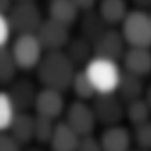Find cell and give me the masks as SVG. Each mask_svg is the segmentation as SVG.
Wrapping results in <instances>:
<instances>
[{"mask_svg": "<svg viewBox=\"0 0 151 151\" xmlns=\"http://www.w3.org/2000/svg\"><path fill=\"white\" fill-rule=\"evenodd\" d=\"M76 66L65 51H51L42 55L37 66V76L44 87L64 92L70 88Z\"/></svg>", "mask_w": 151, "mask_h": 151, "instance_id": "obj_1", "label": "cell"}, {"mask_svg": "<svg viewBox=\"0 0 151 151\" xmlns=\"http://www.w3.org/2000/svg\"><path fill=\"white\" fill-rule=\"evenodd\" d=\"M83 70L97 93L116 92L122 76V70L117 61L93 55Z\"/></svg>", "mask_w": 151, "mask_h": 151, "instance_id": "obj_2", "label": "cell"}, {"mask_svg": "<svg viewBox=\"0 0 151 151\" xmlns=\"http://www.w3.org/2000/svg\"><path fill=\"white\" fill-rule=\"evenodd\" d=\"M120 33L129 47H151V14L146 11H129L122 21Z\"/></svg>", "mask_w": 151, "mask_h": 151, "instance_id": "obj_3", "label": "cell"}, {"mask_svg": "<svg viewBox=\"0 0 151 151\" xmlns=\"http://www.w3.org/2000/svg\"><path fill=\"white\" fill-rule=\"evenodd\" d=\"M9 50L18 70L22 71L37 68L44 55V48L35 34H18Z\"/></svg>", "mask_w": 151, "mask_h": 151, "instance_id": "obj_4", "label": "cell"}, {"mask_svg": "<svg viewBox=\"0 0 151 151\" xmlns=\"http://www.w3.org/2000/svg\"><path fill=\"white\" fill-rule=\"evenodd\" d=\"M7 18L12 32L18 34H35L42 21L39 7L34 1H20L13 4Z\"/></svg>", "mask_w": 151, "mask_h": 151, "instance_id": "obj_5", "label": "cell"}, {"mask_svg": "<svg viewBox=\"0 0 151 151\" xmlns=\"http://www.w3.org/2000/svg\"><path fill=\"white\" fill-rule=\"evenodd\" d=\"M91 107L97 123L105 126L122 124L125 118V104L116 93H97Z\"/></svg>", "mask_w": 151, "mask_h": 151, "instance_id": "obj_6", "label": "cell"}, {"mask_svg": "<svg viewBox=\"0 0 151 151\" xmlns=\"http://www.w3.org/2000/svg\"><path fill=\"white\" fill-rule=\"evenodd\" d=\"M65 123L79 136L93 134L97 120L91 105L84 100H74L65 109Z\"/></svg>", "mask_w": 151, "mask_h": 151, "instance_id": "obj_7", "label": "cell"}, {"mask_svg": "<svg viewBox=\"0 0 151 151\" xmlns=\"http://www.w3.org/2000/svg\"><path fill=\"white\" fill-rule=\"evenodd\" d=\"M67 28L68 27L48 18L41 21L35 35L44 51H64L70 41Z\"/></svg>", "mask_w": 151, "mask_h": 151, "instance_id": "obj_8", "label": "cell"}, {"mask_svg": "<svg viewBox=\"0 0 151 151\" xmlns=\"http://www.w3.org/2000/svg\"><path fill=\"white\" fill-rule=\"evenodd\" d=\"M125 45L126 42L120 31L106 28L104 33L92 44L93 55L111 59L118 63L126 51Z\"/></svg>", "mask_w": 151, "mask_h": 151, "instance_id": "obj_9", "label": "cell"}, {"mask_svg": "<svg viewBox=\"0 0 151 151\" xmlns=\"http://www.w3.org/2000/svg\"><path fill=\"white\" fill-rule=\"evenodd\" d=\"M33 109L38 116L52 120L57 119L65 112L66 109L63 92L48 87H42L37 93Z\"/></svg>", "mask_w": 151, "mask_h": 151, "instance_id": "obj_10", "label": "cell"}, {"mask_svg": "<svg viewBox=\"0 0 151 151\" xmlns=\"http://www.w3.org/2000/svg\"><path fill=\"white\" fill-rule=\"evenodd\" d=\"M103 151H130L132 146V133L122 124L106 126L99 137Z\"/></svg>", "mask_w": 151, "mask_h": 151, "instance_id": "obj_11", "label": "cell"}, {"mask_svg": "<svg viewBox=\"0 0 151 151\" xmlns=\"http://www.w3.org/2000/svg\"><path fill=\"white\" fill-rule=\"evenodd\" d=\"M7 92L18 112L27 111L28 109L33 107L38 93L35 85L27 78L14 79L9 84V88Z\"/></svg>", "mask_w": 151, "mask_h": 151, "instance_id": "obj_12", "label": "cell"}, {"mask_svg": "<svg viewBox=\"0 0 151 151\" xmlns=\"http://www.w3.org/2000/svg\"><path fill=\"white\" fill-rule=\"evenodd\" d=\"M124 71L138 77H145L151 72V51L144 47L126 48L123 58Z\"/></svg>", "mask_w": 151, "mask_h": 151, "instance_id": "obj_13", "label": "cell"}, {"mask_svg": "<svg viewBox=\"0 0 151 151\" xmlns=\"http://www.w3.org/2000/svg\"><path fill=\"white\" fill-rule=\"evenodd\" d=\"M79 139L80 137L65 122H58L47 145L50 151H77Z\"/></svg>", "mask_w": 151, "mask_h": 151, "instance_id": "obj_14", "label": "cell"}, {"mask_svg": "<svg viewBox=\"0 0 151 151\" xmlns=\"http://www.w3.org/2000/svg\"><path fill=\"white\" fill-rule=\"evenodd\" d=\"M21 146H26L34 140V116L27 111L17 112L8 131Z\"/></svg>", "mask_w": 151, "mask_h": 151, "instance_id": "obj_15", "label": "cell"}, {"mask_svg": "<svg viewBox=\"0 0 151 151\" xmlns=\"http://www.w3.org/2000/svg\"><path fill=\"white\" fill-rule=\"evenodd\" d=\"M144 92L145 88L142 77L134 76L126 71H122V76L114 93L123 100L124 104L143 98Z\"/></svg>", "mask_w": 151, "mask_h": 151, "instance_id": "obj_16", "label": "cell"}, {"mask_svg": "<svg viewBox=\"0 0 151 151\" xmlns=\"http://www.w3.org/2000/svg\"><path fill=\"white\" fill-rule=\"evenodd\" d=\"M48 14L50 19L70 27L76 22L79 9L72 2V0H50Z\"/></svg>", "mask_w": 151, "mask_h": 151, "instance_id": "obj_17", "label": "cell"}, {"mask_svg": "<svg viewBox=\"0 0 151 151\" xmlns=\"http://www.w3.org/2000/svg\"><path fill=\"white\" fill-rule=\"evenodd\" d=\"M125 0H100L98 14L106 25H116L124 20L127 14Z\"/></svg>", "mask_w": 151, "mask_h": 151, "instance_id": "obj_18", "label": "cell"}, {"mask_svg": "<svg viewBox=\"0 0 151 151\" xmlns=\"http://www.w3.org/2000/svg\"><path fill=\"white\" fill-rule=\"evenodd\" d=\"M65 53L71 59V61L76 65H85L93 57V47L92 44L86 40L84 37H78L74 39H70L65 47Z\"/></svg>", "mask_w": 151, "mask_h": 151, "instance_id": "obj_19", "label": "cell"}, {"mask_svg": "<svg viewBox=\"0 0 151 151\" xmlns=\"http://www.w3.org/2000/svg\"><path fill=\"white\" fill-rule=\"evenodd\" d=\"M80 27H81V37H84L86 40L93 44L106 29V24L98 14V12H93L92 9L85 12L84 18L81 19Z\"/></svg>", "mask_w": 151, "mask_h": 151, "instance_id": "obj_20", "label": "cell"}, {"mask_svg": "<svg viewBox=\"0 0 151 151\" xmlns=\"http://www.w3.org/2000/svg\"><path fill=\"white\" fill-rule=\"evenodd\" d=\"M125 118L133 125H140L151 119V109L144 98L125 104Z\"/></svg>", "mask_w": 151, "mask_h": 151, "instance_id": "obj_21", "label": "cell"}, {"mask_svg": "<svg viewBox=\"0 0 151 151\" xmlns=\"http://www.w3.org/2000/svg\"><path fill=\"white\" fill-rule=\"evenodd\" d=\"M70 88H72L73 93L77 96V98L79 100H84V101L92 100L94 98V96L97 94L93 85L91 84V81L87 78L84 70L76 71L73 79L71 81Z\"/></svg>", "mask_w": 151, "mask_h": 151, "instance_id": "obj_22", "label": "cell"}, {"mask_svg": "<svg viewBox=\"0 0 151 151\" xmlns=\"http://www.w3.org/2000/svg\"><path fill=\"white\" fill-rule=\"evenodd\" d=\"M18 66L13 59L11 50L0 47V85H9L17 76Z\"/></svg>", "mask_w": 151, "mask_h": 151, "instance_id": "obj_23", "label": "cell"}, {"mask_svg": "<svg viewBox=\"0 0 151 151\" xmlns=\"http://www.w3.org/2000/svg\"><path fill=\"white\" fill-rule=\"evenodd\" d=\"M17 112L8 92L0 90V132L8 131Z\"/></svg>", "mask_w": 151, "mask_h": 151, "instance_id": "obj_24", "label": "cell"}, {"mask_svg": "<svg viewBox=\"0 0 151 151\" xmlns=\"http://www.w3.org/2000/svg\"><path fill=\"white\" fill-rule=\"evenodd\" d=\"M54 120L35 114L34 116V142L39 145H47L54 129Z\"/></svg>", "mask_w": 151, "mask_h": 151, "instance_id": "obj_25", "label": "cell"}, {"mask_svg": "<svg viewBox=\"0 0 151 151\" xmlns=\"http://www.w3.org/2000/svg\"><path fill=\"white\" fill-rule=\"evenodd\" d=\"M132 142L139 150L151 151V119L134 126L132 132Z\"/></svg>", "mask_w": 151, "mask_h": 151, "instance_id": "obj_26", "label": "cell"}, {"mask_svg": "<svg viewBox=\"0 0 151 151\" xmlns=\"http://www.w3.org/2000/svg\"><path fill=\"white\" fill-rule=\"evenodd\" d=\"M77 151H103L99 138H96L93 134L80 137Z\"/></svg>", "mask_w": 151, "mask_h": 151, "instance_id": "obj_27", "label": "cell"}, {"mask_svg": "<svg viewBox=\"0 0 151 151\" xmlns=\"http://www.w3.org/2000/svg\"><path fill=\"white\" fill-rule=\"evenodd\" d=\"M0 151H22V146L7 132H0Z\"/></svg>", "mask_w": 151, "mask_h": 151, "instance_id": "obj_28", "label": "cell"}, {"mask_svg": "<svg viewBox=\"0 0 151 151\" xmlns=\"http://www.w3.org/2000/svg\"><path fill=\"white\" fill-rule=\"evenodd\" d=\"M12 34V28L6 14L0 13V47L7 46Z\"/></svg>", "mask_w": 151, "mask_h": 151, "instance_id": "obj_29", "label": "cell"}, {"mask_svg": "<svg viewBox=\"0 0 151 151\" xmlns=\"http://www.w3.org/2000/svg\"><path fill=\"white\" fill-rule=\"evenodd\" d=\"M96 1L97 0H72V2L76 5V7L79 11H84V12L92 11L96 5Z\"/></svg>", "mask_w": 151, "mask_h": 151, "instance_id": "obj_30", "label": "cell"}, {"mask_svg": "<svg viewBox=\"0 0 151 151\" xmlns=\"http://www.w3.org/2000/svg\"><path fill=\"white\" fill-rule=\"evenodd\" d=\"M13 0H0V13L2 14H8V12L11 11L12 6H13Z\"/></svg>", "mask_w": 151, "mask_h": 151, "instance_id": "obj_31", "label": "cell"}, {"mask_svg": "<svg viewBox=\"0 0 151 151\" xmlns=\"http://www.w3.org/2000/svg\"><path fill=\"white\" fill-rule=\"evenodd\" d=\"M133 4L137 6V9L146 11L151 8V0H132Z\"/></svg>", "mask_w": 151, "mask_h": 151, "instance_id": "obj_32", "label": "cell"}, {"mask_svg": "<svg viewBox=\"0 0 151 151\" xmlns=\"http://www.w3.org/2000/svg\"><path fill=\"white\" fill-rule=\"evenodd\" d=\"M144 99L146 100V103L149 104V106L151 109V85L145 90V97H144Z\"/></svg>", "mask_w": 151, "mask_h": 151, "instance_id": "obj_33", "label": "cell"}, {"mask_svg": "<svg viewBox=\"0 0 151 151\" xmlns=\"http://www.w3.org/2000/svg\"><path fill=\"white\" fill-rule=\"evenodd\" d=\"M25 151H45V150L41 149V147H39V146H31V147H28Z\"/></svg>", "mask_w": 151, "mask_h": 151, "instance_id": "obj_34", "label": "cell"}, {"mask_svg": "<svg viewBox=\"0 0 151 151\" xmlns=\"http://www.w3.org/2000/svg\"><path fill=\"white\" fill-rule=\"evenodd\" d=\"M15 2H20V1H34V0H14Z\"/></svg>", "mask_w": 151, "mask_h": 151, "instance_id": "obj_35", "label": "cell"}, {"mask_svg": "<svg viewBox=\"0 0 151 151\" xmlns=\"http://www.w3.org/2000/svg\"><path fill=\"white\" fill-rule=\"evenodd\" d=\"M130 151H143V150H139V149H136V150H132V149H131Z\"/></svg>", "mask_w": 151, "mask_h": 151, "instance_id": "obj_36", "label": "cell"}, {"mask_svg": "<svg viewBox=\"0 0 151 151\" xmlns=\"http://www.w3.org/2000/svg\"><path fill=\"white\" fill-rule=\"evenodd\" d=\"M150 14H151V13H150Z\"/></svg>", "mask_w": 151, "mask_h": 151, "instance_id": "obj_37", "label": "cell"}]
</instances>
